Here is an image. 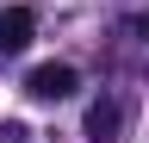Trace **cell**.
<instances>
[{
    "instance_id": "1",
    "label": "cell",
    "mask_w": 149,
    "mask_h": 143,
    "mask_svg": "<svg viewBox=\"0 0 149 143\" xmlns=\"http://www.w3.org/2000/svg\"><path fill=\"white\" fill-rule=\"evenodd\" d=\"M74 87H81V75H74L68 62H37L31 75H25V93L31 100H68Z\"/></svg>"
},
{
    "instance_id": "2",
    "label": "cell",
    "mask_w": 149,
    "mask_h": 143,
    "mask_svg": "<svg viewBox=\"0 0 149 143\" xmlns=\"http://www.w3.org/2000/svg\"><path fill=\"white\" fill-rule=\"evenodd\" d=\"M31 31H37V13L31 6H6V13H0V62L19 56V50L31 44Z\"/></svg>"
},
{
    "instance_id": "3",
    "label": "cell",
    "mask_w": 149,
    "mask_h": 143,
    "mask_svg": "<svg viewBox=\"0 0 149 143\" xmlns=\"http://www.w3.org/2000/svg\"><path fill=\"white\" fill-rule=\"evenodd\" d=\"M118 124H124L118 100H93L87 106V143H118Z\"/></svg>"
},
{
    "instance_id": "4",
    "label": "cell",
    "mask_w": 149,
    "mask_h": 143,
    "mask_svg": "<svg viewBox=\"0 0 149 143\" xmlns=\"http://www.w3.org/2000/svg\"><path fill=\"white\" fill-rule=\"evenodd\" d=\"M0 137H6V143H31V131H25L19 118H6V124H0Z\"/></svg>"
}]
</instances>
